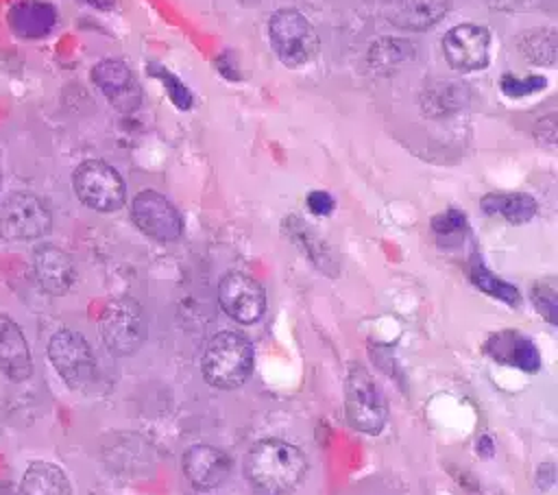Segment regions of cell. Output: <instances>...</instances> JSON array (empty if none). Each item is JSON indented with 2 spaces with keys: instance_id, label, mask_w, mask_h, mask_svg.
<instances>
[{
  "instance_id": "4dcf8cb0",
  "label": "cell",
  "mask_w": 558,
  "mask_h": 495,
  "mask_svg": "<svg viewBox=\"0 0 558 495\" xmlns=\"http://www.w3.org/2000/svg\"><path fill=\"white\" fill-rule=\"evenodd\" d=\"M0 188H2V177H0Z\"/></svg>"
},
{
  "instance_id": "44dd1931",
  "label": "cell",
  "mask_w": 558,
  "mask_h": 495,
  "mask_svg": "<svg viewBox=\"0 0 558 495\" xmlns=\"http://www.w3.org/2000/svg\"><path fill=\"white\" fill-rule=\"evenodd\" d=\"M414 57V46L408 39L381 37L368 48V68L375 74H390Z\"/></svg>"
},
{
  "instance_id": "e0dca14e",
  "label": "cell",
  "mask_w": 558,
  "mask_h": 495,
  "mask_svg": "<svg viewBox=\"0 0 558 495\" xmlns=\"http://www.w3.org/2000/svg\"><path fill=\"white\" fill-rule=\"evenodd\" d=\"M486 351L497 362L517 366L527 373H534L541 369V353H538L536 345L527 336L510 331V329L493 334L486 340Z\"/></svg>"
},
{
  "instance_id": "ffe728a7",
  "label": "cell",
  "mask_w": 558,
  "mask_h": 495,
  "mask_svg": "<svg viewBox=\"0 0 558 495\" xmlns=\"http://www.w3.org/2000/svg\"><path fill=\"white\" fill-rule=\"evenodd\" d=\"M20 491L24 495H72L65 471L44 460H35L26 467Z\"/></svg>"
},
{
  "instance_id": "3957f363",
  "label": "cell",
  "mask_w": 558,
  "mask_h": 495,
  "mask_svg": "<svg viewBox=\"0 0 558 495\" xmlns=\"http://www.w3.org/2000/svg\"><path fill=\"white\" fill-rule=\"evenodd\" d=\"M344 414L353 430L362 434H379L388 421V401L373 375L353 364L344 379Z\"/></svg>"
},
{
  "instance_id": "ac0fdd59",
  "label": "cell",
  "mask_w": 558,
  "mask_h": 495,
  "mask_svg": "<svg viewBox=\"0 0 558 495\" xmlns=\"http://www.w3.org/2000/svg\"><path fill=\"white\" fill-rule=\"evenodd\" d=\"M7 22L15 35L35 39L52 31L57 22V11L50 2L44 0H20L9 9Z\"/></svg>"
},
{
  "instance_id": "7c38bea8",
  "label": "cell",
  "mask_w": 558,
  "mask_h": 495,
  "mask_svg": "<svg viewBox=\"0 0 558 495\" xmlns=\"http://www.w3.org/2000/svg\"><path fill=\"white\" fill-rule=\"evenodd\" d=\"M94 85L120 111H131L140 105L142 92L135 83L131 68L120 59H102L92 70Z\"/></svg>"
},
{
  "instance_id": "4fadbf2b",
  "label": "cell",
  "mask_w": 558,
  "mask_h": 495,
  "mask_svg": "<svg viewBox=\"0 0 558 495\" xmlns=\"http://www.w3.org/2000/svg\"><path fill=\"white\" fill-rule=\"evenodd\" d=\"M181 467H183V475L192 486L201 491H209L220 486L222 480L229 475L231 458L222 449L201 443L190 447L183 454Z\"/></svg>"
},
{
  "instance_id": "ba28073f",
  "label": "cell",
  "mask_w": 558,
  "mask_h": 495,
  "mask_svg": "<svg viewBox=\"0 0 558 495\" xmlns=\"http://www.w3.org/2000/svg\"><path fill=\"white\" fill-rule=\"evenodd\" d=\"M52 227L48 205L31 192H13L0 201V238L37 240Z\"/></svg>"
},
{
  "instance_id": "83f0119b",
  "label": "cell",
  "mask_w": 558,
  "mask_h": 495,
  "mask_svg": "<svg viewBox=\"0 0 558 495\" xmlns=\"http://www.w3.org/2000/svg\"><path fill=\"white\" fill-rule=\"evenodd\" d=\"M307 207H310V212L312 214H316V216H329L331 212H333V196L329 194V192H325V190H314V192H310L307 194Z\"/></svg>"
},
{
  "instance_id": "8992f818",
  "label": "cell",
  "mask_w": 558,
  "mask_h": 495,
  "mask_svg": "<svg viewBox=\"0 0 558 495\" xmlns=\"http://www.w3.org/2000/svg\"><path fill=\"white\" fill-rule=\"evenodd\" d=\"M72 185L78 201L96 212H116L126 198L124 179L113 166L100 159L83 161L72 174Z\"/></svg>"
},
{
  "instance_id": "9a60e30c",
  "label": "cell",
  "mask_w": 558,
  "mask_h": 495,
  "mask_svg": "<svg viewBox=\"0 0 558 495\" xmlns=\"http://www.w3.org/2000/svg\"><path fill=\"white\" fill-rule=\"evenodd\" d=\"M449 11L447 0H386L384 17L401 31H425L438 24Z\"/></svg>"
},
{
  "instance_id": "d6986e66",
  "label": "cell",
  "mask_w": 558,
  "mask_h": 495,
  "mask_svg": "<svg viewBox=\"0 0 558 495\" xmlns=\"http://www.w3.org/2000/svg\"><path fill=\"white\" fill-rule=\"evenodd\" d=\"M480 207L488 216H497L510 225L530 222L538 209L536 201L523 192H490L482 196Z\"/></svg>"
},
{
  "instance_id": "2e32d148",
  "label": "cell",
  "mask_w": 558,
  "mask_h": 495,
  "mask_svg": "<svg viewBox=\"0 0 558 495\" xmlns=\"http://www.w3.org/2000/svg\"><path fill=\"white\" fill-rule=\"evenodd\" d=\"M0 371L11 382H24L33 373L28 342L20 325L4 314H0Z\"/></svg>"
},
{
  "instance_id": "9c48e42d",
  "label": "cell",
  "mask_w": 558,
  "mask_h": 495,
  "mask_svg": "<svg viewBox=\"0 0 558 495\" xmlns=\"http://www.w3.org/2000/svg\"><path fill=\"white\" fill-rule=\"evenodd\" d=\"M131 218L135 227L157 242H174L183 233V218L179 209L159 192L142 190L131 203Z\"/></svg>"
},
{
  "instance_id": "7402d4cb",
  "label": "cell",
  "mask_w": 558,
  "mask_h": 495,
  "mask_svg": "<svg viewBox=\"0 0 558 495\" xmlns=\"http://www.w3.org/2000/svg\"><path fill=\"white\" fill-rule=\"evenodd\" d=\"M519 50L536 65H554L558 59V37L554 28H530L519 37Z\"/></svg>"
},
{
  "instance_id": "30bf717a",
  "label": "cell",
  "mask_w": 558,
  "mask_h": 495,
  "mask_svg": "<svg viewBox=\"0 0 558 495\" xmlns=\"http://www.w3.org/2000/svg\"><path fill=\"white\" fill-rule=\"evenodd\" d=\"M218 301L227 316L242 325L257 323L266 310V292L257 279L231 270L218 283Z\"/></svg>"
},
{
  "instance_id": "cb8c5ba5",
  "label": "cell",
  "mask_w": 558,
  "mask_h": 495,
  "mask_svg": "<svg viewBox=\"0 0 558 495\" xmlns=\"http://www.w3.org/2000/svg\"><path fill=\"white\" fill-rule=\"evenodd\" d=\"M148 72H150V76H155V79H159V81L163 83V87H166L170 100H172L177 107H181V109H190V107H192V102H194L192 92H190L172 72H168L163 65H157V63H150V65H148Z\"/></svg>"
},
{
  "instance_id": "8fae6325",
  "label": "cell",
  "mask_w": 558,
  "mask_h": 495,
  "mask_svg": "<svg viewBox=\"0 0 558 495\" xmlns=\"http://www.w3.org/2000/svg\"><path fill=\"white\" fill-rule=\"evenodd\" d=\"M447 63L458 72H477L490 61V33L477 24H458L442 37Z\"/></svg>"
},
{
  "instance_id": "484cf974",
  "label": "cell",
  "mask_w": 558,
  "mask_h": 495,
  "mask_svg": "<svg viewBox=\"0 0 558 495\" xmlns=\"http://www.w3.org/2000/svg\"><path fill=\"white\" fill-rule=\"evenodd\" d=\"M532 301L536 305V310L551 323L556 325L558 321V297H556V286L551 281H541L534 286L532 290Z\"/></svg>"
},
{
  "instance_id": "5b68a950",
  "label": "cell",
  "mask_w": 558,
  "mask_h": 495,
  "mask_svg": "<svg viewBox=\"0 0 558 495\" xmlns=\"http://www.w3.org/2000/svg\"><path fill=\"white\" fill-rule=\"evenodd\" d=\"M100 340L116 355L135 353L146 340V316L142 305L131 297L109 301L98 321Z\"/></svg>"
},
{
  "instance_id": "f546056e",
  "label": "cell",
  "mask_w": 558,
  "mask_h": 495,
  "mask_svg": "<svg viewBox=\"0 0 558 495\" xmlns=\"http://www.w3.org/2000/svg\"><path fill=\"white\" fill-rule=\"evenodd\" d=\"M85 2H89V4H96V7H109L111 4V0H85Z\"/></svg>"
},
{
  "instance_id": "5bb4252c",
  "label": "cell",
  "mask_w": 558,
  "mask_h": 495,
  "mask_svg": "<svg viewBox=\"0 0 558 495\" xmlns=\"http://www.w3.org/2000/svg\"><path fill=\"white\" fill-rule=\"evenodd\" d=\"M33 273L39 288L54 297L65 294L76 281V266L72 257L54 244H39L35 249Z\"/></svg>"
},
{
  "instance_id": "4316f807",
  "label": "cell",
  "mask_w": 558,
  "mask_h": 495,
  "mask_svg": "<svg viewBox=\"0 0 558 495\" xmlns=\"http://www.w3.org/2000/svg\"><path fill=\"white\" fill-rule=\"evenodd\" d=\"M432 229L438 236H458L466 229L464 214L458 212V209H447V212L432 218Z\"/></svg>"
},
{
  "instance_id": "277c9868",
  "label": "cell",
  "mask_w": 558,
  "mask_h": 495,
  "mask_svg": "<svg viewBox=\"0 0 558 495\" xmlns=\"http://www.w3.org/2000/svg\"><path fill=\"white\" fill-rule=\"evenodd\" d=\"M268 37L275 55L288 68L307 65L320 48L310 20L296 9H279L268 20Z\"/></svg>"
},
{
  "instance_id": "52a82bcc",
  "label": "cell",
  "mask_w": 558,
  "mask_h": 495,
  "mask_svg": "<svg viewBox=\"0 0 558 495\" xmlns=\"http://www.w3.org/2000/svg\"><path fill=\"white\" fill-rule=\"evenodd\" d=\"M48 360L59 377L74 390H83L96 375V360L89 342L74 329H59L48 342Z\"/></svg>"
},
{
  "instance_id": "7a4b0ae2",
  "label": "cell",
  "mask_w": 558,
  "mask_h": 495,
  "mask_svg": "<svg viewBox=\"0 0 558 495\" xmlns=\"http://www.w3.org/2000/svg\"><path fill=\"white\" fill-rule=\"evenodd\" d=\"M255 364L253 345L238 331H218L203 351V377L216 388L242 386Z\"/></svg>"
},
{
  "instance_id": "f1b7e54d",
  "label": "cell",
  "mask_w": 558,
  "mask_h": 495,
  "mask_svg": "<svg viewBox=\"0 0 558 495\" xmlns=\"http://www.w3.org/2000/svg\"><path fill=\"white\" fill-rule=\"evenodd\" d=\"M0 495H24V493L20 491V486H13V484H2V486H0Z\"/></svg>"
},
{
  "instance_id": "6da1fadb",
  "label": "cell",
  "mask_w": 558,
  "mask_h": 495,
  "mask_svg": "<svg viewBox=\"0 0 558 495\" xmlns=\"http://www.w3.org/2000/svg\"><path fill=\"white\" fill-rule=\"evenodd\" d=\"M242 473L257 495H290L305 480L307 458L283 438H262L244 454Z\"/></svg>"
},
{
  "instance_id": "603a6c76",
  "label": "cell",
  "mask_w": 558,
  "mask_h": 495,
  "mask_svg": "<svg viewBox=\"0 0 558 495\" xmlns=\"http://www.w3.org/2000/svg\"><path fill=\"white\" fill-rule=\"evenodd\" d=\"M471 281H473L482 292H486V294H490V297H495V299H499V301H504V303H510V305H517V303H519V290H517L512 283H508V281L499 279L497 275H493V273H490L488 268H484V266L471 268Z\"/></svg>"
},
{
  "instance_id": "d4e9b609",
  "label": "cell",
  "mask_w": 558,
  "mask_h": 495,
  "mask_svg": "<svg viewBox=\"0 0 558 495\" xmlns=\"http://www.w3.org/2000/svg\"><path fill=\"white\" fill-rule=\"evenodd\" d=\"M547 85V79L545 76H538V74H530L525 79H519L514 74H504L501 76V92L510 98H523V96H530V94H536L541 92L543 87Z\"/></svg>"
}]
</instances>
